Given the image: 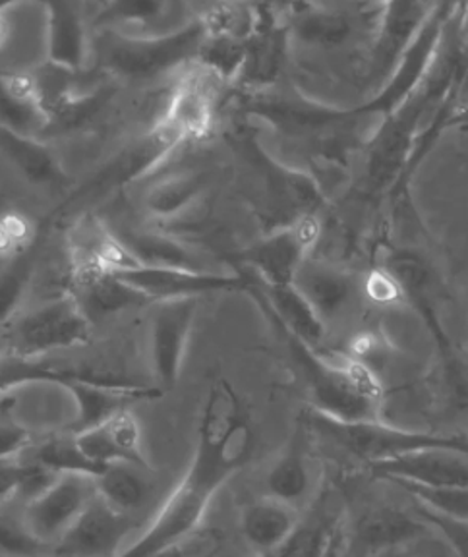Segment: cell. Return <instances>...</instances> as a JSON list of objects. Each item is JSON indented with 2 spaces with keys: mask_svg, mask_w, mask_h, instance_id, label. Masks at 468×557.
<instances>
[{
  "mask_svg": "<svg viewBox=\"0 0 468 557\" xmlns=\"http://www.w3.org/2000/svg\"><path fill=\"white\" fill-rule=\"evenodd\" d=\"M144 467L116 462L94 479L97 496L124 515L134 513L148 504L151 496V484L141 472Z\"/></svg>",
  "mask_w": 468,
  "mask_h": 557,
  "instance_id": "30",
  "label": "cell"
},
{
  "mask_svg": "<svg viewBox=\"0 0 468 557\" xmlns=\"http://www.w3.org/2000/svg\"><path fill=\"white\" fill-rule=\"evenodd\" d=\"M171 4L165 2H111L97 17L96 26L101 29H121V26H153L167 16Z\"/></svg>",
  "mask_w": 468,
  "mask_h": 557,
  "instance_id": "37",
  "label": "cell"
},
{
  "mask_svg": "<svg viewBox=\"0 0 468 557\" xmlns=\"http://www.w3.org/2000/svg\"><path fill=\"white\" fill-rule=\"evenodd\" d=\"M153 305L148 327L149 366L157 389L165 393L173 389L183 372L198 298H174Z\"/></svg>",
  "mask_w": 468,
  "mask_h": 557,
  "instance_id": "7",
  "label": "cell"
},
{
  "mask_svg": "<svg viewBox=\"0 0 468 557\" xmlns=\"http://www.w3.org/2000/svg\"><path fill=\"white\" fill-rule=\"evenodd\" d=\"M295 32L304 44L338 47L355 32L353 17L338 10H312L296 17Z\"/></svg>",
  "mask_w": 468,
  "mask_h": 557,
  "instance_id": "35",
  "label": "cell"
},
{
  "mask_svg": "<svg viewBox=\"0 0 468 557\" xmlns=\"http://www.w3.org/2000/svg\"><path fill=\"white\" fill-rule=\"evenodd\" d=\"M39 243L41 235L37 236V240L26 252L7 261L0 270V323H10L17 315V308L22 305L34 277Z\"/></svg>",
  "mask_w": 468,
  "mask_h": 557,
  "instance_id": "33",
  "label": "cell"
},
{
  "mask_svg": "<svg viewBox=\"0 0 468 557\" xmlns=\"http://www.w3.org/2000/svg\"><path fill=\"white\" fill-rule=\"evenodd\" d=\"M122 246L131 252L139 265L146 268H165V270L206 271L200 260L186 244L174 236L156 231H136L119 228L114 231Z\"/></svg>",
  "mask_w": 468,
  "mask_h": 557,
  "instance_id": "27",
  "label": "cell"
},
{
  "mask_svg": "<svg viewBox=\"0 0 468 557\" xmlns=\"http://www.w3.org/2000/svg\"><path fill=\"white\" fill-rule=\"evenodd\" d=\"M47 62L79 74L89 62V37L79 4L66 0L45 2Z\"/></svg>",
  "mask_w": 468,
  "mask_h": 557,
  "instance_id": "19",
  "label": "cell"
},
{
  "mask_svg": "<svg viewBox=\"0 0 468 557\" xmlns=\"http://www.w3.org/2000/svg\"><path fill=\"white\" fill-rule=\"evenodd\" d=\"M91 327L76 300L64 293L10 322L9 350L22 357L45 358L54 350L86 345Z\"/></svg>",
  "mask_w": 468,
  "mask_h": 557,
  "instance_id": "4",
  "label": "cell"
},
{
  "mask_svg": "<svg viewBox=\"0 0 468 557\" xmlns=\"http://www.w3.org/2000/svg\"><path fill=\"white\" fill-rule=\"evenodd\" d=\"M181 146L183 141L178 136H174L167 126L157 122L144 136L132 139L126 148L121 149L107 165L101 166L86 184H82L79 190L70 194L59 211H66L84 198H101L104 194H113L122 190L124 186L138 183L156 173L157 166L163 165Z\"/></svg>",
  "mask_w": 468,
  "mask_h": 557,
  "instance_id": "6",
  "label": "cell"
},
{
  "mask_svg": "<svg viewBox=\"0 0 468 557\" xmlns=\"http://www.w3.org/2000/svg\"><path fill=\"white\" fill-rule=\"evenodd\" d=\"M430 532L432 529L418 517L403 513L399 509H391V507L372 509L362 515L356 524L358 542L370 552L397 548L412 540L422 539Z\"/></svg>",
  "mask_w": 468,
  "mask_h": 557,
  "instance_id": "28",
  "label": "cell"
},
{
  "mask_svg": "<svg viewBox=\"0 0 468 557\" xmlns=\"http://www.w3.org/2000/svg\"><path fill=\"white\" fill-rule=\"evenodd\" d=\"M308 422L318 434L325 435L338 447H343L345 451L368 465L390 461L410 453L430 451V449H447V451H457L468 457L467 434L412 432V430L383 424L380 420L341 422L335 418L320 414L316 410H310Z\"/></svg>",
  "mask_w": 468,
  "mask_h": 557,
  "instance_id": "3",
  "label": "cell"
},
{
  "mask_svg": "<svg viewBox=\"0 0 468 557\" xmlns=\"http://www.w3.org/2000/svg\"><path fill=\"white\" fill-rule=\"evenodd\" d=\"M0 153L9 159L10 165L17 169L20 174L26 176L27 183L35 186L57 188L69 181L41 138L24 136L0 126Z\"/></svg>",
  "mask_w": 468,
  "mask_h": 557,
  "instance_id": "26",
  "label": "cell"
},
{
  "mask_svg": "<svg viewBox=\"0 0 468 557\" xmlns=\"http://www.w3.org/2000/svg\"><path fill=\"white\" fill-rule=\"evenodd\" d=\"M221 86L223 82L215 74L204 69L200 62H190L178 74L165 113L159 122L183 144L208 138L215 128Z\"/></svg>",
  "mask_w": 468,
  "mask_h": 557,
  "instance_id": "8",
  "label": "cell"
},
{
  "mask_svg": "<svg viewBox=\"0 0 468 557\" xmlns=\"http://www.w3.org/2000/svg\"><path fill=\"white\" fill-rule=\"evenodd\" d=\"M328 502L330 497L323 496L306 513H300L295 529L283 540V544L263 557L325 556L341 532V517Z\"/></svg>",
  "mask_w": 468,
  "mask_h": 557,
  "instance_id": "22",
  "label": "cell"
},
{
  "mask_svg": "<svg viewBox=\"0 0 468 557\" xmlns=\"http://www.w3.org/2000/svg\"><path fill=\"white\" fill-rule=\"evenodd\" d=\"M62 389L69 393L76 407V417L69 424L70 434H79L89 428L99 426L116 412L131 409L132 403L157 399L163 395L156 385H136L114 377L97 382L78 380L64 383Z\"/></svg>",
  "mask_w": 468,
  "mask_h": 557,
  "instance_id": "13",
  "label": "cell"
},
{
  "mask_svg": "<svg viewBox=\"0 0 468 557\" xmlns=\"http://www.w3.org/2000/svg\"><path fill=\"white\" fill-rule=\"evenodd\" d=\"M300 442V435H296L293 444L288 445V449L271 467L266 479L268 496L293 505L296 509L310 490V469Z\"/></svg>",
  "mask_w": 468,
  "mask_h": 557,
  "instance_id": "31",
  "label": "cell"
},
{
  "mask_svg": "<svg viewBox=\"0 0 468 557\" xmlns=\"http://www.w3.org/2000/svg\"><path fill=\"white\" fill-rule=\"evenodd\" d=\"M293 285L325 325L347 312L358 295V285L347 271L310 258L296 271Z\"/></svg>",
  "mask_w": 468,
  "mask_h": 557,
  "instance_id": "20",
  "label": "cell"
},
{
  "mask_svg": "<svg viewBox=\"0 0 468 557\" xmlns=\"http://www.w3.org/2000/svg\"><path fill=\"white\" fill-rule=\"evenodd\" d=\"M320 238L316 215L298 219L286 228L268 233L261 243L238 253L234 260L251 271V277L261 278L266 285H293L296 271L310 258Z\"/></svg>",
  "mask_w": 468,
  "mask_h": 557,
  "instance_id": "9",
  "label": "cell"
},
{
  "mask_svg": "<svg viewBox=\"0 0 468 557\" xmlns=\"http://www.w3.org/2000/svg\"><path fill=\"white\" fill-rule=\"evenodd\" d=\"M254 432L241 399L226 382L211 387L201 412L190 467L144 536L116 557H169L198 531L211 499L250 461Z\"/></svg>",
  "mask_w": 468,
  "mask_h": 557,
  "instance_id": "1",
  "label": "cell"
},
{
  "mask_svg": "<svg viewBox=\"0 0 468 557\" xmlns=\"http://www.w3.org/2000/svg\"><path fill=\"white\" fill-rule=\"evenodd\" d=\"M208 190V176L196 171L163 174L149 184L141 196V208L157 221H173L201 200Z\"/></svg>",
  "mask_w": 468,
  "mask_h": 557,
  "instance_id": "23",
  "label": "cell"
},
{
  "mask_svg": "<svg viewBox=\"0 0 468 557\" xmlns=\"http://www.w3.org/2000/svg\"><path fill=\"white\" fill-rule=\"evenodd\" d=\"M246 290L260 302L271 322L295 335L304 345L318 350L325 337V323L321 322L320 315L313 312L312 306L296 290L295 285H266L250 277Z\"/></svg>",
  "mask_w": 468,
  "mask_h": 557,
  "instance_id": "17",
  "label": "cell"
},
{
  "mask_svg": "<svg viewBox=\"0 0 468 557\" xmlns=\"http://www.w3.org/2000/svg\"><path fill=\"white\" fill-rule=\"evenodd\" d=\"M29 474V462L22 457L0 459V507L9 504L12 497L20 496Z\"/></svg>",
  "mask_w": 468,
  "mask_h": 557,
  "instance_id": "41",
  "label": "cell"
},
{
  "mask_svg": "<svg viewBox=\"0 0 468 557\" xmlns=\"http://www.w3.org/2000/svg\"><path fill=\"white\" fill-rule=\"evenodd\" d=\"M0 126L24 136H44L47 116L29 72H0Z\"/></svg>",
  "mask_w": 468,
  "mask_h": 557,
  "instance_id": "24",
  "label": "cell"
},
{
  "mask_svg": "<svg viewBox=\"0 0 468 557\" xmlns=\"http://www.w3.org/2000/svg\"><path fill=\"white\" fill-rule=\"evenodd\" d=\"M69 246L70 275L86 273H111L139 265L131 252L122 246L119 236L104 225L96 213H82L66 235Z\"/></svg>",
  "mask_w": 468,
  "mask_h": 557,
  "instance_id": "14",
  "label": "cell"
},
{
  "mask_svg": "<svg viewBox=\"0 0 468 557\" xmlns=\"http://www.w3.org/2000/svg\"><path fill=\"white\" fill-rule=\"evenodd\" d=\"M52 548L35 539L24 513L0 509V554L7 557H51Z\"/></svg>",
  "mask_w": 468,
  "mask_h": 557,
  "instance_id": "36",
  "label": "cell"
},
{
  "mask_svg": "<svg viewBox=\"0 0 468 557\" xmlns=\"http://www.w3.org/2000/svg\"><path fill=\"white\" fill-rule=\"evenodd\" d=\"M368 469L375 479L397 480L428 490L468 487V457L447 449L410 453L390 461L372 462Z\"/></svg>",
  "mask_w": 468,
  "mask_h": 557,
  "instance_id": "15",
  "label": "cell"
},
{
  "mask_svg": "<svg viewBox=\"0 0 468 557\" xmlns=\"http://www.w3.org/2000/svg\"><path fill=\"white\" fill-rule=\"evenodd\" d=\"M434 7L428 4H408L397 2L383 7L380 32L372 54V76L383 79L393 76L399 66L405 52L415 44L418 32L424 26L426 20Z\"/></svg>",
  "mask_w": 468,
  "mask_h": 557,
  "instance_id": "18",
  "label": "cell"
},
{
  "mask_svg": "<svg viewBox=\"0 0 468 557\" xmlns=\"http://www.w3.org/2000/svg\"><path fill=\"white\" fill-rule=\"evenodd\" d=\"M124 285L138 290L149 302L174 300V298H198L219 290H246L250 281L246 273L218 275L209 271L165 270L134 265L126 270L111 271Z\"/></svg>",
  "mask_w": 468,
  "mask_h": 557,
  "instance_id": "12",
  "label": "cell"
},
{
  "mask_svg": "<svg viewBox=\"0 0 468 557\" xmlns=\"http://www.w3.org/2000/svg\"><path fill=\"white\" fill-rule=\"evenodd\" d=\"M243 156L256 169L261 215L268 223L269 233L286 228L306 215H313V209L321 203V196L308 176L278 165L251 141H244Z\"/></svg>",
  "mask_w": 468,
  "mask_h": 557,
  "instance_id": "5",
  "label": "cell"
},
{
  "mask_svg": "<svg viewBox=\"0 0 468 557\" xmlns=\"http://www.w3.org/2000/svg\"><path fill=\"white\" fill-rule=\"evenodd\" d=\"M366 295L370 296L375 302L380 305H387L403 296L397 281L391 277L390 271L378 270L372 271V275L366 281Z\"/></svg>",
  "mask_w": 468,
  "mask_h": 557,
  "instance_id": "43",
  "label": "cell"
},
{
  "mask_svg": "<svg viewBox=\"0 0 468 557\" xmlns=\"http://www.w3.org/2000/svg\"><path fill=\"white\" fill-rule=\"evenodd\" d=\"M338 548H341V532H338L337 539L333 540L331 548L328 549V554L323 557H338Z\"/></svg>",
  "mask_w": 468,
  "mask_h": 557,
  "instance_id": "45",
  "label": "cell"
},
{
  "mask_svg": "<svg viewBox=\"0 0 468 557\" xmlns=\"http://www.w3.org/2000/svg\"><path fill=\"white\" fill-rule=\"evenodd\" d=\"M113 94L114 87L109 86V84H99V86L91 87V89H79L74 96L66 99L59 109H54L49 114L44 134L51 131H76L79 126H84L103 109L104 104L109 103Z\"/></svg>",
  "mask_w": 468,
  "mask_h": 557,
  "instance_id": "34",
  "label": "cell"
},
{
  "mask_svg": "<svg viewBox=\"0 0 468 557\" xmlns=\"http://www.w3.org/2000/svg\"><path fill=\"white\" fill-rule=\"evenodd\" d=\"M32 457L29 461L44 467L52 474H82L89 479H97L103 467L89 461L84 453L79 451L74 434L52 435L41 444L29 445Z\"/></svg>",
  "mask_w": 468,
  "mask_h": 557,
  "instance_id": "32",
  "label": "cell"
},
{
  "mask_svg": "<svg viewBox=\"0 0 468 557\" xmlns=\"http://www.w3.org/2000/svg\"><path fill=\"white\" fill-rule=\"evenodd\" d=\"M39 233H34L32 223L20 213L0 215V260L7 263L20 253L26 252L37 240Z\"/></svg>",
  "mask_w": 468,
  "mask_h": 557,
  "instance_id": "40",
  "label": "cell"
},
{
  "mask_svg": "<svg viewBox=\"0 0 468 557\" xmlns=\"http://www.w3.org/2000/svg\"><path fill=\"white\" fill-rule=\"evenodd\" d=\"M94 479L82 474H61L39 496L26 502L24 521L35 539L54 546L96 497Z\"/></svg>",
  "mask_w": 468,
  "mask_h": 557,
  "instance_id": "10",
  "label": "cell"
},
{
  "mask_svg": "<svg viewBox=\"0 0 468 557\" xmlns=\"http://www.w3.org/2000/svg\"><path fill=\"white\" fill-rule=\"evenodd\" d=\"M132 529L131 515L116 511L96 494L52 546L51 557H116Z\"/></svg>",
  "mask_w": 468,
  "mask_h": 557,
  "instance_id": "11",
  "label": "cell"
},
{
  "mask_svg": "<svg viewBox=\"0 0 468 557\" xmlns=\"http://www.w3.org/2000/svg\"><path fill=\"white\" fill-rule=\"evenodd\" d=\"M32 442L29 430L17 424H0V459H14L26 451Z\"/></svg>",
  "mask_w": 468,
  "mask_h": 557,
  "instance_id": "42",
  "label": "cell"
},
{
  "mask_svg": "<svg viewBox=\"0 0 468 557\" xmlns=\"http://www.w3.org/2000/svg\"><path fill=\"white\" fill-rule=\"evenodd\" d=\"M415 513L420 521H424L432 531L440 532L445 542L452 546L459 557H468V521L453 515L435 511L428 505L415 502Z\"/></svg>",
  "mask_w": 468,
  "mask_h": 557,
  "instance_id": "39",
  "label": "cell"
},
{
  "mask_svg": "<svg viewBox=\"0 0 468 557\" xmlns=\"http://www.w3.org/2000/svg\"><path fill=\"white\" fill-rule=\"evenodd\" d=\"M79 451L99 467H111L116 462H128L149 469L141 451V430L131 409L121 410L107 418L99 426L74 434Z\"/></svg>",
  "mask_w": 468,
  "mask_h": 557,
  "instance_id": "16",
  "label": "cell"
},
{
  "mask_svg": "<svg viewBox=\"0 0 468 557\" xmlns=\"http://www.w3.org/2000/svg\"><path fill=\"white\" fill-rule=\"evenodd\" d=\"M66 293L76 300L91 325L134 306L149 305L146 296L124 285L113 273L70 275Z\"/></svg>",
  "mask_w": 468,
  "mask_h": 557,
  "instance_id": "21",
  "label": "cell"
},
{
  "mask_svg": "<svg viewBox=\"0 0 468 557\" xmlns=\"http://www.w3.org/2000/svg\"><path fill=\"white\" fill-rule=\"evenodd\" d=\"M300 511L293 505L283 504L275 497H261L244 507L241 527L246 542L268 556L283 544L298 522Z\"/></svg>",
  "mask_w": 468,
  "mask_h": 557,
  "instance_id": "25",
  "label": "cell"
},
{
  "mask_svg": "<svg viewBox=\"0 0 468 557\" xmlns=\"http://www.w3.org/2000/svg\"><path fill=\"white\" fill-rule=\"evenodd\" d=\"M9 9V4L0 7V49L7 45L10 35V24L7 16H4V10Z\"/></svg>",
  "mask_w": 468,
  "mask_h": 557,
  "instance_id": "44",
  "label": "cell"
},
{
  "mask_svg": "<svg viewBox=\"0 0 468 557\" xmlns=\"http://www.w3.org/2000/svg\"><path fill=\"white\" fill-rule=\"evenodd\" d=\"M206 34L198 17L161 35H128L101 29L96 37L97 62L116 78L151 79L184 69L198 59Z\"/></svg>",
  "mask_w": 468,
  "mask_h": 557,
  "instance_id": "2",
  "label": "cell"
},
{
  "mask_svg": "<svg viewBox=\"0 0 468 557\" xmlns=\"http://www.w3.org/2000/svg\"><path fill=\"white\" fill-rule=\"evenodd\" d=\"M78 380L97 382L107 377L96 372H84L78 368H62V366L52 364L47 358L22 357L10 350L0 355V393H9L35 383H51L62 387L64 383L78 382Z\"/></svg>",
  "mask_w": 468,
  "mask_h": 557,
  "instance_id": "29",
  "label": "cell"
},
{
  "mask_svg": "<svg viewBox=\"0 0 468 557\" xmlns=\"http://www.w3.org/2000/svg\"><path fill=\"white\" fill-rule=\"evenodd\" d=\"M393 486L401 487L412 496L415 502L428 505L435 511L453 515L468 521V487H443V490H428V487L415 486L407 482L391 480Z\"/></svg>",
  "mask_w": 468,
  "mask_h": 557,
  "instance_id": "38",
  "label": "cell"
},
{
  "mask_svg": "<svg viewBox=\"0 0 468 557\" xmlns=\"http://www.w3.org/2000/svg\"><path fill=\"white\" fill-rule=\"evenodd\" d=\"M465 119H468V113L465 114V116H463V119H460V121H465Z\"/></svg>",
  "mask_w": 468,
  "mask_h": 557,
  "instance_id": "47",
  "label": "cell"
},
{
  "mask_svg": "<svg viewBox=\"0 0 468 557\" xmlns=\"http://www.w3.org/2000/svg\"><path fill=\"white\" fill-rule=\"evenodd\" d=\"M215 554H218V549H213V552H209V554H206V556L201 557H215Z\"/></svg>",
  "mask_w": 468,
  "mask_h": 557,
  "instance_id": "46",
  "label": "cell"
}]
</instances>
